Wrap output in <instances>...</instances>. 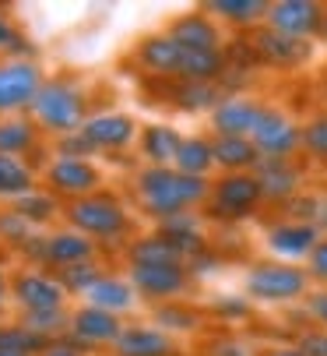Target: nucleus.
Returning <instances> with one entry per match:
<instances>
[{
	"label": "nucleus",
	"mask_w": 327,
	"mask_h": 356,
	"mask_svg": "<svg viewBox=\"0 0 327 356\" xmlns=\"http://www.w3.org/2000/svg\"><path fill=\"white\" fill-rule=\"evenodd\" d=\"M211 117H215V127H218V134H222V138H250L253 127H257L260 117H264V106L250 103V99L229 95Z\"/></svg>",
	"instance_id": "nucleus-15"
},
{
	"label": "nucleus",
	"mask_w": 327,
	"mask_h": 356,
	"mask_svg": "<svg viewBox=\"0 0 327 356\" xmlns=\"http://www.w3.org/2000/svg\"><path fill=\"white\" fill-rule=\"evenodd\" d=\"M215 311H218V314H226V318H246L250 307H246L243 300H218V303H215Z\"/></svg>",
	"instance_id": "nucleus-43"
},
{
	"label": "nucleus",
	"mask_w": 327,
	"mask_h": 356,
	"mask_svg": "<svg viewBox=\"0 0 327 356\" xmlns=\"http://www.w3.org/2000/svg\"><path fill=\"white\" fill-rule=\"evenodd\" d=\"M81 131L95 148H124L134 138V120L124 117V113H102V117L85 120Z\"/></svg>",
	"instance_id": "nucleus-20"
},
{
	"label": "nucleus",
	"mask_w": 327,
	"mask_h": 356,
	"mask_svg": "<svg viewBox=\"0 0 327 356\" xmlns=\"http://www.w3.org/2000/svg\"><path fill=\"white\" fill-rule=\"evenodd\" d=\"M296 349L303 356H327V332H306Z\"/></svg>",
	"instance_id": "nucleus-40"
},
{
	"label": "nucleus",
	"mask_w": 327,
	"mask_h": 356,
	"mask_svg": "<svg viewBox=\"0 0 327 356\" xmlns=\"http://www.w3.org/2000/svg\"><path fill=\"white\" fill-rule=\"evenodd\" d=\"M173 353H176L173 339L148 325H131L117 339V356H173Z\"/></svg>",
	"instance_id": "nucleus-18"
},
{
	"label": "nucleus",
	"mask_w": 327,
	"mask_h": 356,
	"mask_svg": "<svg viewBox=\"0 0 327 356\" xmlns=\"http://www.w3.org/2000/svg\"><path fill=\"white\" fill-rule=\"evenodd\" d=\"M25 250H32L39 261L46 265H57V268H71V265H81V261H92L95 254V243L85 236V233H53V236H42V240H32Z\"/></svg>",
	"instance_id": "nucleus-9"
},
{
	"label": "nucleus",
	"mask_w": 327,
	"mask_h": 356,
	"mask_svg": "<svg viewBox=\"0 0 327 356\" xmlns=\"http://www.w3.org/2000/svg\"><path fill=\"white\" fill-rule=\"evenodd\" d=\"M46 356H81V353H78L74 346H49Z\"/></svg>",
	"instance_id": "nucleus-45"
},
{
	"label": "nucleus",
	"mask_w": 327,
	"mask_h": 356,
	"mask_svg": "<svg viewBox=\"0 0 327 356\" xmlns=\"http://www.w3.org/2000/svg\"><path fill=\"white\" fill-rule=\"evenodd\" d=\"M131 265H183V254L162 233H155L131 243Z\"/></svg>",
	"instance_id": "nucleus-26"
},
{
	"label": "nucleus",
	"mask_w": 327,
	"mask_h": 356,
	"mask_svg": "<svg viewBox=\"0 0 327 356\" xmlns=\"http://www.w3.org/2000/svg\"><path fill=\"white\" fill-rule=\"evenodd\" d=\"M0 349H4V353H25V356H32V353L49 349V339H42V335H35V332L15 325V328H0Z\"/></svg>",
	"instance_id": "nucleus-31"
},
{
	"label": "nucleus",
	"mask_w": 327,
	"mask_h": 356,
	"mask_svg": "<svg viewBox=\"0 0 327 356\" xmlns=\"http://www.w3.org/2000/svg\"><path fill=\"white\" fill-rule=\"evenodd\" d=\"M32 113L35 120L53 131V134H74L81 131V113H85V103H81V92L71 85V81H49L39 88V95L32 99Z\"/></svg>",
	"instance_id": "nucleus-2"
},
{
	"label": "nucleus",
	"mask_w": 327,
	"mask_h": 356,
	"mask_svg": "<svg viewBox=\"0 0 327 356\" xmlns=\"http://www.w3.org/2000/svg\"><path fill=\"white\" fill-rule=\"evenodd\" d=\"M173 95H176V106H183V110H211V113L229 99L218 81H183V85H176Z\"/></svg>",
	"instance_id": "nucleus-25"
},
{
	"label": "nucleus",
	"mask_w": 327,
	"mask_h": 356,
	"mask_svg": "<svg viewBox=\"0 0 327 356\" xmlns=\"http://www.w3.org/2000/svg\"><path fill=\"white\" fill-rule=\"evenodd\" d=\"M22 328H28V332H35V335H42V339L57 335V332H64V328L71 332V325H67L64 311H25Z\"/></svg>",
	"instance_id": "nucleus-34"
},
{
	"label": "nucleus",
	"mask_w": 327,
	"mask_h": 356,
	"mask_svg": "<svg viewBox=\"0 0 327 356\" xmlns=\"http://www.w3.org/2000/svg\"><path fill=\"white\" fill-rule=\"evenodd\" d=\"M85 300H88V307H99V311H109V314H120V311L134 307V286L124 282V279L102 275V279L85 293Z\"/></svg>",
	"instance_id": "nucleus-21"
},
{
	"label": "nucleus",
	"mask_w": 327,
	"mask_h": 356,
	"mask_svg": "<svg viewBox=\"0 0 327 356\" xmlns=\"http://www.w3.org/2000/svg\"><path fill=\"white\" fill-rule=\"evenodd\" d=\"M310 275L292 265H257L246 275V293L260 303H289L306 293Z\"/></svg>",
	"instance_id": "nucleus-4"
},
{
	"label": "nucleus",
	"mask_w": 327,
	"mask_h": 356,
	"mask_svg": "<svg viewBox=\"0 0 327 356\" xmlns=\"http://www.w3.org/2000/svg\"><path fill=\"white\" fill-rule=\"evenodd\" d=\"M324 18H327L324 8L313 4V0H278L267 11V29L292 35V39H306L324 29Z\"/></svg>",
	"instance_id": "nucleus-7"
},
{
	"label": "nucleus",
	"mask_w": 327,
	"mask_h": 356,
	"mask_svg": "<svg viewBox=\"0 0 327 356\" xmlns=\"http://www.w3.org/2000/svg\"><path fill=\"white\" fill-rule=\"evenodd\" d=\"M260 197H264V191H260L253 173H229L211 191V216H218V219L250 216Z\"/></svg>",
	"instance_id": "nucleus-5"
},
{
	"label": "nucleus",
	"mask_w": 327,
	"mask_h": 356,
	"mask_svg": "<svg viewBox=\"0 0 327 356\" xmlns=\"http://www.w3.org/2000/svg\"><path fill=\"white\" fill-rule=\"evenodd\" d=\"M190 282L183 265H131V286L151 300H169Z\"/></svg>",
	"instance_id": "nucleus-11"
},
{
	"label": "nucleus",
	"mask_w": 327,
	"mask_h": 356,
	"mask_svg": "<svg viewBox=\"0 0 327 356\" xmlns=\"http://www.w3.org/2000/svg\"><path fill=\"white\" fill-rule=\"evenodd\" d=\"M320 35H324V39H327V18H324V29H320Z\"/></svg>",
	"instance_id": "nucleus-50"
},
{
	"label": "nucleus",
	"mask_w": 327,
	"mask_h": 356,
	"mask_svg": "<svg viewBox=\"0 0 327 356\" xmlns=\"http://www.w3.org/2000/svg\"><path fill=\"white\" fill-rule=\"evenodd\" d=\"M155 318H158L162 328H173V332H190V328H197V314L187 311V307H173V303H169V307H162Z\"/></svg>",
	"instance_id": "nucleus-37"
},
{
	"label": "nucleus",
	"mask_w": 327,
	"mask_h": 356,
	"mask_svg": "<svg viewBox=\"0 0 327 356\" xmlns=\"http://www.w3.org/2000/svg\"><path fill=\"white\" fill-rule=\"evenodd\" d=\"M211 356H250V353L240 342H215L211 346Z\"/></svg>",
	"instance_id": "nucleus-44"
},
{
	"label": "nucleus",
	"mask_w": 327,
	"mask_h": 356,
	"mask_svg": "<svg viewBox=\"0 0 327 356\" xmlns=\"http://www.w3.org/2000/svg\"><path fill=\"white\" fill-rule=\"evenodd\" d=\"M250 46H253V54L257 60L271 64V67H299L310 60L313 54V46L306 39H292V35H282L275 29H260L250 35Z\"/></svg>",
	"instance_id": "nucleus-8"
},
{
	"label": "nucleus",
	"mask_w": 327,
	"mask_h": 356,
	"mask_svg": "<svg viewBox=\"0 0 327 356\" xmlns=\"http://www.w3.org/2000/svg\"><path fill=\"white\" fill-rule=\"evenodd\" d=\"M208 11H215L226 22H236V25H253V22L267 18L271 4H264V0H211Z\"/></svg>",
	"instance_id": "nucleus-27"
},
{
	"label": "nucleus",
	"mask_w": 327,
	"mask_h": 356,
	"mask_svg": "<svg viewBox=\"0 0 327 356\" xmlns=\"http://www.w3.org/2000/svg\"><path fill=\"white\" fill-rule=\"evenodd\" d=\"M211 148H215V163H222L233 173H243V170L260 163V152L250 138H222L218 134V141H211Z\"/></svg>",
	"instance_id": "nucleus-24"
},
{
	"label": "nucleus",
	"mask_w": 327,
	"mask_h": 356,
	"mask_svg": "<svg viewBox=\"0 0 327 356\" xmlns=\"http://www.w3.org/2000/svg\"><path fill=\"white\" fill-rule=\"evenodd\" d=\"M35 145V127L28 120H4L0 124V156H18Z\"/></svg>",
	"instance_id": "nucleus-30"
},
{
	"label": "nucleus",
	"mask_w": 327,
	"mask_h": 356,
	"mask_svg": "<svg viewBox=\"0 0 327 356\" xmlns=\"http://www.w3.org/2000/svg\"><path fill=\"white\" fill-rule=\"evenodd\" d=\"M32 194V170L15 156H0V197Z\"/></svg>",
	"instance_id": "nucleus-29"
},
{
	"label": "nucleus",
	"mask_w": 327,
	"mask_h": 356,
	"mask_svg": "<svg viewBox=\"0 0 327 356\" xmlns=\"http://www.w3.org/2000/svg\"><path fill=\"white\" fill-rule=\"evenodd\" d=\"M67 219H71L85 236H120V233H127V226H131L124 205H120L117 197H106V194L78 197L74 205L67 209Z\"/></svg>",
	"instance_id": "nucleus-3"
},
{
	"label": "nucleus",
	"mask_w": 327,
	"mask_h": 356,
	"mask_svg": "<svg viewBox=\"0 0 327 356\" xmlns=\"http://www.w3.org/2000/svg\"><path fill=\"white\" fill-rule=\"evenodd\" d=\"M92 152H99V148L85 138V131H74V134L60 138V156L64 159H81V156H92Z\"/></svg>",
	"instance_id": "nucleus-38"
},
{
	"label": "nucleus",
	"mask_w": 327,
	"mask_h": 356,
	"mask_svg": "<svg viewBox=\"0 0 327 356\" xmlns=\"http://www.w3.org/2000/svg\"><path fill=\"white\" fill-rule=\"evenodd\" d=\"M46 177H49L53 191L78 194V197H88V191H95V184H99L95 166H88L85 159H57V163L49 166Z\"/></svg>",
	"instance_id": "nucleus-19"
},
{
	"label": "nucleus",
	"mask_w": 327,
	"mask_h": 356,
	"mask_svg": "<svg viewBox=\"0 0 327 356\" xmlns=\"http://www.w3.org/2000/svg\"><path fill=\"white\" fill-rule=\"evenodd\" d=\"M313 226H317V229H320V226L327 229V197L320 201V209H317V219H313Z\"/></svg>",
	"instance_id": "nucleus-46"
},
{
	"label": "nucleus",
	"mask_w": 327,
	"mask_h": 356,
	"mask_svg": "<svg viewBox=\"0 0 327 356\" xmlns=\"http://www.w3.org/2000/svg\"><path fill=\"white\" fill-rule=\"evenodd\" d=\"M60 286L67 289V293H88L99 279H102V272H99V265L95 261H81V265H71V268H60Z\"/></svg>",
	"instance_id": "nucleus-33"
},
{
	"label": "nucleus",
	"mask_w": 327,
	"mask_h": 356,
	"mask_svg": "<svg viewBox=\"0 0 327 356\" xmlns=\"http://www.w3.org/2000/svg\"><path fill=\"white\" fill-rule=\"evenodd\" d=\"M141 148H144V156H148L155 166H169V163H176V156H180L183 138H180L173 127H166V124H151V127L141 134Z\"/></svg>",
	"instance_id": "nucleus-23"
},
{
	"label": "nucleus",
	"mask_w": 327,
	"mask_h": 356,
	"mask_svg": "<svg viewBox=\"0 0 327 356\" xmlns=\"http://www.w3.org/2000/svg\"><path fill=\"white\" fill-rule=\"evenodd\" d=\"M64 286L60 279H49L42 272H22L15 279V296L25 311H60L64 307Z\"/></svg>",
	"instance_id": "nucleus-12"
},
{
	"label": "nucleus",
	"mask_w": 327,
	"mask_h": 356,
	"mask_svg": "<svg viewBox=\"0 0 327 356\" xmlns=\"http://www.w3.org/2000/svg\"><path fill=\"white\" fill-rule=\"evenodd\" d=\"M0 54H4V57H25V54H32V42L15 29V22L8 15H0Z\"/></svg>",
	"instance_id": "nucleus-35"
},
{
	"label": "nucleus",
	"mask_w": 327,
	"mask_h": 356,
	"mask_svg": "<svg viewBox=\"0 0 327 356\" xmlns=\"http://www.w3.org/2000/svg\"><path fill=\"white\" fill-rule=\"evenodd\" d=\"M137 197L151 216L173 219L208 197V180L187 177L180 170H169V166H151L137 177Z\"/></svg>",
	"instance_id": "nucleus-1"
},
{
	"label": "nucleus",
	"mask_w": 327,
	"mask_h": 356,
	"mask_svg": "<svg viewBox=\"0 0 327 356\" xmlns=\"http://www.w3.org/2000/svg\"><path fill=\"white\" fill-rule=\"evenodd\" d=\"M320 243V233L313 222H282L267 233V247L282 254V258H303L313 254V247Z\"/></svg>",
	"instance_id": "nucleus-17"
},
{
	"label": "nucleus",
	"mask_w": 327,
	"mask_h": 356,
	"mask_svg": "<svg viewBox=\"0 0 327 356\" xmlns=\"http://www.w3.org/2000/svg\"><path fill=\"white\" fill-rule=\"evenodd\" d=\"M310 275L313 279H320V282H327V236L313 247V254H310Z\"/></svg>",
	"instance_id": "nucleus-41"
},
{
	"label": "nucleus",
	"mask_w": 327,
	"mask_h": 356,
	"mask_svg": "<svg viewBox=\"0 0 327 356\" xmlns=\"http://www.w3.org/2000/svg\"><path fill=\"white\" fill-rule=\"evenodd\" d=\"M303 148L310 152V156L327 159V117H317L303 127Z\"/></svg>",
	"instance_id": "nucleus-36"
},
{
	"label": "nucleus",
	"mask_w": 327,
	"mask_h": 356,
	"mask_svg": "<svg viewBox=\"0 0 327 356\" xmlns=\"http://www.w3.org/2000/svg\"><path fill=\"white\" fill-rule=\"evenodd\" d=\"M15 212L32 226V222H46V219H53L57 216V201H53L49 194H22V197H15Z\"/></svg>",
	"instance_id": "nucleus-32"
},
{
	"label": "nucleus",
	"mask_w": 327,
	"mask_h": 356,
	"mask_svg": "<svg viewBox=\"0 0 327 356\" xmlns=\"http://www.w3.org/2000/svg\"><path fill=\"white\" fill-rule=\"evenodd\" d=\"M137 60L162 78H180L183 74V60H187V49L173 39V35H151L137 46Z\"/></svg>",
	"instance_id": "nucleus-13"
},
{
	"label": "nucleus",
	"mask_w": 327,
	"mask_h": 356,
	"mask_svg": "<svg viewBox=\"0 0 327 356\" xmlns=\"http://www.w3.org/2000/svg\"><path fill=\"white\" fill-rule=\"evenodd\" d=\"M253 177H257L264 197H275V201H292V194L299 187V170L289 159H267V156H260V163L253 166Z\"/></svg>",
	"instance_id": "nucleus-16"
},
{
	"label": "nucleus",
	"mask_w": 327,
	"mask_h": 356,
	"mask_svg": "<svg viewBox=\"0 0 327 356\" xmlns=\"http://www.w3.org/2000/svg\"><path fill=\"white\" fill-rule=\"evenodd\" d=\"M211 166H215V148H211V141H204V138H187L183 148H180V156H176V170L187 173V177H204Z\"/></svg>",
	"instance_id": "nucleus-28"
},
{
	"label": "nucleus",
	"mask_w": 327,
	"mask_h": 356,
	"mask_svg": "<svg viewBox=\"0 0 327 356\" xmlns=\"http://www.w3.org/2000/svg\"><path fill=\"white\" fill-rule=\"evenodd\" d=\"M306 314L320 325H327V289H317L306 296Z\"/></svg>",
	"instance_id": "nucleus-42"
},
{
	"label": "nucleus",
	"mask_w": 327,
	"mask_h": 356,
	"mask_svg": "<svg viewBox=\"0 0 327 356\" xmlns=\"http://www.w3.org/2000/svg\"><path fill=\"white\" fill-rule=\"evenodd\" d=\"M0 303H4V275H0Z\"/></svg>",
	"instance_id": "nucleus-48"
},
{
	"label": "nucleus",
	"mask_w": 327,
	"mask_h": 356,
	"mask_svg": "<svg viewBox=\"0 0 327 356\" xmlns=\"http://www.w3.org/2000/svg\"><path fill=\"white\" fill-rule=\"evenodd\" d=\"M271 356H303V353H299V349H275Z\"/></svg>",
	"instance_id": "nucleus-47"
},
{
	"label": "nucleus",
	"mask_w": 327,
	"mask_h": 356,
	"mask_svg": "<svg viewBox=\"0 0 327 356\" xmlns=\"http://www.w3.org/2000/svg\"><path fill=\"white\" fill-rule=\"evenodd\" d=\"M0 233H4V236H11V240H18V243H25V247L32 243V240H28L32 226H28V222H25L18 212H8L4 219H0Z\"/></svg>",
	"instance_id": "nucleus-39"
},
{
	"label": "nucleus",
	"mask_w": 327,
	"mask_h": 356,
	"mask_svg": "<svg viewBox=\"0 0 327 356\" xmlns=\"http://www.w3.org/2000/svg\"><path fill=\"white\" fill-rule=\"evenodd\" d=\"M250 141L257 145V152H260V156H267V159H289L292 152L303 145V131H299L285 113L264 110V117H260V124L253 127Z\"/></svg>",
	"instance_id": "nucleus-6"
},
{
	"label": "nucleus",
	"mask_w": 327,
	"mask_h": 356,
	"mask_svg": "<svg viewBox=\"0 0 327 356\" xmlns=\"http://www.w3.org/2000/svg\"><path fill=\"white\" fill-rule=\"evenodd\" d=\"M39 88H42V78H39L35 64H25V60L0 64V113L18 110V106H32Z\"/></svg>",
	"instance_id": "nucleus-10"
},
{
	"label": "nucleus",
	"mask_w": 327,
	"mask_h": 356,
	"mask_svg": "<svg viewBox=\"0 0 327 356\" xmlns=\"http://www.w3.org/2000/svg\"><path fill=\"white\" fill-rule=\"evenodd\" d=\"M71 335L78 339V346H95V342H113L124 335V325L117 314L99 311V307H81L71 318Z\"/></svg>",
	"instance_id": "nucleus-14"
},
{
	"label": "nucleus",
	"mask_w": 327,
	"mask_h": 356,
	"mask_svg": "<svg viewBox=\"0 0 327 356\" xmlns=\"http://www.w3.org/2000/svg\"><path fill=\"white\" fill-rule=\"evenodd\" d=\"M169 35H173L183 49H218V42H222L218 29H215L204 15H183L180 22H173Z\"/></svg>",
	"instance_id": "nucleus-22"
},
{
	"label": "nucleus",
	"mask_w": 327,
	"mask_h": 356,
	"mask_svg": "<svg viewBox=\"0 0 327 356\" xmlns=\"http://www.w3.org/2000/svg\"><path fill=\"white\" fill-rule=\"evenodd\" d=\"M0 356H25V353H4V349H0Z\"/></svg>",
	"instance_id": "nucleus-49"
}]
</instances>
